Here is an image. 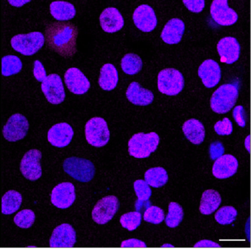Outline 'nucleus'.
Returning a JSON list of instances; mask_svg holds the SVG:
<instances>
[{"label": "nucleus", "instance_id": "nucleus-38", "mask_svg": "<svg viewBox=\"0 0 251 249\" xmlns=\"http://www.w3.org/2000/svg\"><path fill=\"white\" fill-rule=\"evenodd\" d=\"M214 130L219 136H229L233 132V124L227 118L219 121L214 125Z\"/></svg>", "mask_w": 251, "mask_h": 249}, {"label": "nucleus", "instance_id": "nucleus-39", "mask_svg": "<svg viewBox=\"0 0 251 249\" xmlns=\"http://www.w3.org/2000/svg\"><path fill=\"white\" fill-rule=\"evenodd\" d=\"M233 117L239 127H245L246 126V114L242 105H239L233 109Z\"/></svg>", "mask_w": 251, "mask_h": 249}, {"label": "nucleus", "instance_id": "nucleus-34", "mask_svg": "<svg viewBox=\"0 0 251 249\" xmlns=\"http://www.w3.org/2000/svg\"><path fill=\"white\" fill-rule=\"evenodd\" d=\"M237 210L233 206H225L220 208L215 214V219L221 225H228L236 220Z\"/></svg>", "mask_w": 251, "mask_h": 249}, {"label": "nucleus", "instance_id": "nucleus-10", "mask_svg": "<svg viewBox=\"0 0 251 249\" xmlns=\"http://www.w3.org/2000/svg\"><path fill=\"white\" fill-rule=\"evenodd\" d=\"M42 157V152L38 149H31L25 154L20 163V171L25 178L30 181H36L41 178Z\"/></svg>", "mask_w": 251, "mask_h": 249}, {"label": "nucleus", "instance_id": "nucleus-14", "mask_svg": "<svg viewBox=\"0 0 251 249\" xmlns=\"http://www.w3.org/2000/svg\"><path fill=\"white\" fill-rule=\"evenodd\" d=\"M75 243V230L69 224H63L57 226L50 239L51 248H73Z\"/></svg>", "mask_w": 251, "mask_h": 249}, {"label": "nucleus", "instance_id": "nucleus-44", "mask_svg": "<svg viewBox=\"0 0 251 249\" xmlns=\"http://www.w3.org/2000/svg\"><path fill=\"white\" fill-rule=\"evenodd\" d=\"M195 247H201V248H220V246L217 243H214V242L211 241V240H201V241L198 242L195 245Z\"/></svg>", "mask_w": 251, "mask_h": 249}, {"label": "nucleus", "instance_id": "nucleus-42", "mask_svg": "<svg viewBox=\"0 0 251 249\" xmlns=\"http://www.w3.org/2000/svg\"><path fill=\"white\" fill-rule=\"evenodd\" d=\"M210 153H211V158L215 159L219 158L220 155L224 153V148L223 145L220 142H215L211 145V149H210Z\"/></svg>", "mask_w": 251, "mask_h": 249}, {"label": "nucleus", "instance_id": "nucleus-28", "mask_svg": "<svg viewBox=\"0 0 251 249\" xmlns=\"http://www.w3.org/2000/svg\"><path fill=\"white\" fill-rule=\"evenodd\" d=\"M23 202L21 193L11 190L5 193L2 198L1 211L4 215H11L19 210Z\"/></svg>", "mask_w": 251, "mask_h": 249}, {"label": "nucleus", "instance_id": "nucleus-43", "mask_svg": "<svg viewBox=\"0 0 251 249\" xmlns=\"http://www.w3.org/2000/svg\"><path fill=\"white\" fill-rule=\"evenodd\" d=\"M121 247L123 248H145L146 244L143 241H141L136 239H130V240H125L122 243Z\"/></svg>", "mask_w": 251, "mask_h": 249}, {"label": "nucleus", "instance_id": "nucleus-32", "mask_svg": "<svg viewBox=\"0 0 251 249\" xmlns=\"http://www.w3.org/2000/svg\"><path fill=\"white\" fill-rule=\"evenodd\" d=\"M183 209L179 204L171 202L169 205V212L165 219L166 224L170 228H176L183 218Z\"/></svg>", "mask_w": 251, "mask_h": 249}, {"label": "nucleus", "instance_id": "nucleus-46", "mask_svg": "<svg viewBox=\"0 0 251 249\" xmlns=\"http://www.w3.org/2000/svg\"><path fill=\"white\" fill-rule=\"evenodd\" d=\"M245 146H246L247 149H248V152H250V136H248V137H247L246 140H245Z\"/></svg>", "mask_w": 251, "mask_h": 249}, {"label": "nucleus", "instance_id": "nucleus-29", "mask_svg": "<svg viewBox=\"0 0 251 249\" xmlns=\"http://www.w3.org/2000/svg\"><path fill=\"white\" fill-rule=\"evenodd\" d=\"M145 181L152 187H161L168 181L167 171L161 167L148 170L145 174Z\"/></svg>", "mask_w": 251, "mask_h": 249}, {"label": "nucleus", "instance_id": "nucleus-17", "mask_svg": "<svg viewBox=\"0 0 251 249\" xmlns=\"http://www.w3.org/2000/svg\"><path fill=\"white\" fill-rule=\"evenodd\" d=\"M64 80L69 90L75 94H84L90 89V82L79 68H69L64 74Z\"/></svg>", "mask_w": 251, "mask_h": 249}, {"label": "nucleus", "instance_id": "nucleus-5", "mask_svg": "<svg viewBox=\"0 0 251 249\" xmlns=\"http://www.w3.org/2000/svg\"><path fill=\"white\" fill-rule=\"evenodd\" d=\"M64 171L81 182H89L95 177V167L90 160L83 158H67L63 164Z\"/></svg>", "mask_w": 251, "mask_h": 249}, {"label": "nucleus", "instance_id": "nucleus-13", "mask_svg": "<svg viewBox=\"0 0 251 249\" xmlns=\"http://www.w3.org/2000/svg\"><path fill=\"white\" fill-rule=\"evenodd\" d=\"M210 14L214 22L222 26L233 25L238 20L237 14L229 8L227 0H214Z\"/></svg>", "mask_w": 251, "mask_h": 249}, {"label": "nucleus", "instance_id": "nucleus-23", "mask_svg": "<svg viewBox=\"0 0 251 249\" xmlns=\"http://www.w3.org/2000/svg\"><path fill=\"white\" fill-rule=\"evenodd\" d=\"M126 96L131 103L139 106L151 105L154 99L153 93L151 91L142 88L136 82H133L129 86L126 91Z\"/></svg>", "mask_w": 251, "mask_h": 249}, {"label": "nucleus", "instance_id": "nucleus-20", "mask_svg": "<svg viewBox=\"0 0 251 249\" xmlns=\"http://www.w3.org/2000/svg\"><path fill=\"white\" fill-rule=\"evenodd\" d=\"M198 75L202 80L204 86L208 89L215 87L221 79L220 66L213 60L204 61L198 69Z\"/></svg>", "mask_w": 251, "mask_h": 249}, {"label": "nucleus", "instance_id": "nucleus-2", "mask_svg": "<svg viewBox=\"0 0 251 249\" xmlns=\"http://www.w3.org/2000/svg\"><path fill=\"white\" fill-rule=\"evenodd\" d=\"M159 140V136L154 132L148 134L143 133L135 134L128 142L129 154L140 159L148 158L156 150Z\"/></svg>", "mask_w": 251, "mask_h": 249}, {"label": "nucleus", "instance_id": "nucleus-19", "mask_svg": "<svg viewBox=\"0 0 251 249\" xmlns=\"http://www.w3.org/2000/svg\"><path fill=\"white\" fill-rule=\"evenodd\" d=\"M238 165L237 159L233 155H222L214 162L212 168L213 175L220 180L229 178L236 174Z\"/></svg>", "mask_w": 251, "mask_h": 249}, {"label": "nucleus", "instance_id": "nucleus-18", "mask_svg": "<svg viewBox=\"0 0 251 249\" xmlns=\"http://www.w3.org/2000/svg\"><path fill=\"white\" fill-rule=\"evenodd\" d=\"M217 51L221 62L232 64L239 59L240 45L235 38H223L218 42Z\"/></svg>", "mask_w": 251, "mask_h": 249}, {"label": "nucleus", "instance_id": "nucleus-15", "mask_svg": "<svg viewBox=\"0 0 251 249\" xmlns=\"http://www.w3.org/2000/svg\"><path fill=\"white\" fill-rule=\"evenodd\" d=\"M74 136L73 127L67 123H59L52 126L48 133V141L58 148H64L71 143Z\"/></svg>", "mask_w": 251, "mask_h": 249}, {"label": "nucleus", "instance_id": "nucleus-3", "mask_svg": "<svg viewBox=\"0 0 251 249\" xmlns=\"http://www.w3.org/2000/svg\"><path fill=\"white\" fill-rule=\"evenodd\" d=\"M238 96L237 86L232 84L223 85L214 91L211 96V109L216 113H227L234 106Z\"/></svg>", "mask_w": 251, "mask_h": 249}, {"label": "nucleus", "instance_id": "nucleus-40", "mask_svg": "<svg viewBox=\"0 0 251 249\" xmlns=\"http://www.w3.org/2000/svg\"><path fill=\"white\" fill-rule=\"evenodd\" d=\"M183 4L189 11L193 13H201L205 7L204 0H197V1H190V0H183Z\"/></svg>", "mask_w": 251, "mask_h": 249}, {"label": "nucleus", "instance_id": "nucleus-33", "mask_svg": "<svg viewBox=\"0 0 251 249\" xmlns=\"http://www.w3.org/2000/svg\"><path fill=\"white\" fill-rule=\"evenodd\" d=\"M133 187L138 198L136 203V209L138 210L142 206V203L149 200L152 195V191L149 184L145 180H136L133 183Z\"/></svg>", "mask_w": 251, "mask_h": 249}, {"label": "nucleus", "instance_id": "nucleus-9", "mask_svg": "<svg viewBox=\"0 0 251 249\" xmlns=\"http://www.w3.org/2000/svg\"><path fill=\"white\" fill-rule=\"evenodd\" d=\"M120 208V202L114 196L102 198L95 205L92 210L94 221L100 225H104L114 218Z\"/></svg>", "mask_w": 251, "mask_h": 249}, {"label": "nucleus", "instance_id": "nucleus-37", "mask_svg": "<svg viewBox=\"0 0 251 249\" xmlns=\"http://www.w3.org/2000/svg\"><path fill=\"white\" fill-rule=\"evenodd\" d=\"M164 218H165V215H164V210L156 206H149L144 213V220L151 224H161Z\"/></svg>", "mask_w": 251, "mask_h": 249}, {"label": "nucleus", "instance_id": "nucleus-12", "mask_svg": "<svg viewBox=\"0 0 251 249\" xmlns=\"http://www.w3.org/2000/svg\"><path fill=\"white\" fill-rule=\"evenodd\" d=\"M75 199V188L71 182L60 183L54 187L51 193V202L59 209L70 207Z\"/></svg>", "mask_w": 251, "mask_h": 249}, {"label": "nucleus", "instance_id": "nucleus-7", "mask_svg": "<svg viewBox=\"0 0 251 249\" xmlns=\"http://www.w3.org/2000/svg\"><path fill=\"white\" fill-rule=\"evenodd\" d=\"M158 88L161 93L168 96H176L184 88L183 74L175 68H166L158 76Z\"/></svg>", "mask_w": 251, "mask_h": 249}, {"label": "nucleus", "instance_id": "nucleus-11", "mask_svg": "<svg viewBox=\"0 0 251 249\" xmlns=\"http://www.w3.org/2000/svg\"><path fill=\"white\" fill-rule=\"evenodd\" d=\"M42 90L47 100L52 105H59L65 100L64 85L58 74H51L47 77L42 82Z\"/></svg>", "mask_w": 251, "mask_h": 249}, {"label": "nucleus", "instance_id": "nucleus-26", "mask_svg": "<svg viewBox=\"0 0 251 249\" xmlns=\"http://www.w3.org/2000/svg\"><path fill=\"white\" fill-rule=\"evenodd\" d=\"M119 76L117 68L111 64H105L100 69L99 85L104 91L114 90L118 83Z\"/></svg>", "mask_w": 251, "mask_h": 249}, {"label": "nucleus", "instance_id": "nucleus-6", "mask_svg": "<svg viewBox=\"0 0 251 249\" xmlns=\"http://www.w3.org/2000/svg\"><path fill=\"white\" fill-rule=\"evenodd\" d=\"M85 135L89 144L95 147H102L110 140V131L106 121L102 118H91L85 126Z\"/></svg>", "mask_w": 251, "mask_h": 249}, {"label": "nucleus", "instance_id": "nucleus-47", "mask_svg": "<svg viewBox=\"0 0 251 249\" xmlns=\"http://www.w3.org/2000/svg\"><path fill=\"white\" fill-rule=\"evenodd\" d=\"M162 247H174V246H172V245L165 244L163 245Z\"/></svg>", "mask_w": 251, "mask_h": 249}, {"label": "nucleus", "instance_id": "nucleus-8", "mask_svg": "<svg viewBox=\"0 0 251 249\" xmlns=\"http://www.w3.org/2000/svg\"><path fill=\"white\" fill-rule=\"evenodd\" d=\"M28 121L25 116L20 113H15L10 117L2 129L4 137L9 142H17L23 140L28 133Z\"/></svg>", "mask_w": 251, "mask_h": 249}, {"label": "nucleus", "instance_id": "nucleus-45", "mask_svg": "<svg viewBox=\"0 0 251 249\" xmlns=\"http://www.w3.org/2000/svg\"><path fill=\"white\" fill-rule=\"evenodd\" d=\"M30 2V0H27V1H11V0H9V1H8V2H9L11 5L17 7V8H20V7L23 6V5Z\"/></svg>", "mask_w": 251, "mask_h": 249}, {"label": "nucleus", "instance_id": "nucleus-35", "mask_svg": "<svg viewBox=\"0 0 251 249\" xmlns=\"http://www.w3.org/2000/svg\"><path fill=\"white\" fill-rule=\"evenodd\" d=\"M14 219L17 226L22 228H29L34 224L36 215L31 209H23L15 215Z\"/></svg>", "mask_w": 251, "mask_h": 249}, {"label": "nucleus", "instance_id": "nucleus-16", "mask_svg": "<svg viewBox=\"0 0 251 249\" xmlns=\"http://www.w3.org/2000/svg\"><path fill=\"white\" fill-rule=\"evenodd\" d=\"M135 25L141 31H152L158 24L154 10L148 5H142L135 10L133 16Z\"/></svg>", "mask_w": 251, "mask_h": 249}, {"label": "nucleus", "instance_id": "nucleus-22", "mask_svg": "<svg viewBox=\"0 0 251 249\" xmlns=\"http://www.w3.org/2000/svg\"><path fill=\"white\" fill-rule=\"evenodd\" d=\"M184 30L185 24L182 20L172 19L163 29L161 39L168 45H177L181 41Z\"/></svg>", "mask_w": 251, "mask_h": 249}, {"label": "nucleus", "instance_id": "nucleus-24", "mask_svg": "<svg viewBox=\"0 0 251 249\" xmlns=\"http://www.w3.org/2000/svg\"><path fill=\"white\" fill-rule=\"evenodd\" d=\"M183 132L185 137L193 144H201L205 139L203 124L195 118L188 120L183 124Z\"/></svg>", "mask_w": 251, "mask_h": 249}, {"label": "nucleus", "instance_id": "nucleus-4", "mask_svg": "<svg viewBox=\"0 0 251 249\" xmlns=\"http://www.w3.org/2000/svg\"><path fill=\"white\" fill-rule=\"evenodd\" d=\"M45 42V36L41 32L17 35L11 41L13 49L25 56L35 55L43 47Z\"/></svg>", "mask_w": 251, "mask_h": 249}, {"label": "nucleus", "instance_id": "nucleus-36", "mask_svg": "<svg viewBox=\"0 0 251 249\" xmlns=\"http://www.w3.org/2000/svg\"><path fill=\"white\" fill-rule=\"evenodd\" d=\"M142 222V215L140 212H130L124 214L120 218V224L128 231H134Z\"/></svg>", "mask_w": 251, "mask_h": 249}, {"label": "nucleus", "instance_id": "nucleus-1", "mask_svg": "<svg viewBox=\"0 0 251 249\" xmlns=\"http://www.w3.org/2000/svg\"><path fill=\"white\" fill-rule=\"evenodd\" d=\"M78 30L71 23H53L45 30V39L51 50L64 58H71L77 52Z\"/></svg>", "mask_w": 251, "mask_h": 249}, {"label": "nucleus", "instance_id": "nucleus-30", "mask_svg": "<svg viewBox=\"0 0 251 249\" xmlns=\"http://www.w3.org/2000/svg\"><path fill=\"white\" fill-rule=\"evenodd\" d=\"M121 67L126 74L134 75L142 70V59L135 54H127L122 59Z\"/></svg>", "mask_w": 251, "mask_h": 249}, {"label": "nucleus", "instance_id": "nucleus-41", "mask_svg": "<svg viewBox=\"0 0 251 249\" xmlns=\"http://www.w3.org/2000/svg\"><path fill=\"white\" fill-rule=\"evenodd\" d=\"M33 75L39 82H43L48 77L43 64L39 61H35L33 63Z\"/></svg>", "mask_w": 251, "mask_h": 249}, {"label": "nucleus", "instance_id": "nucleus-21", "mask_svg": "<svg viewBox=\"0 0 251 249\" xmlns=\"http://www.w3.org/2000/svg\"><path fill=\"white\" fill-rule=\"evenodd\" d=\"M100 22L102 30L106 33H114L120 31L124 26V19L115 8L104 10L100 17Z\"/></svg>", "mask_w": 251, "mask_h": 249}, {"label": "nucleus", "instance_id": "nucleus-25", "mask_svg": "<svg viewBox=\"0 0 251 249\" xmlns=\"http://www.w3.org/2000/svg\"><path fill=\"white\" fill-rule=\"evenodd\" d=\"M51 15L58 21H69L73 20L76 15L74 5L64 1L52 2L50 6Z\"/></svg>", "mask_w": 251, "mask_h": 249}, {"label": "nucleus", "instance_id": "nucleus-27", "mask_svg": "<svg viewBox=\"0 0 251 249\" xmlns=\"http://www.w3.org/2000/svg\"><path fill=\"white\" fill-rule=\"evenodd\" d=\"M222 202L221 196L214 190H207L202 193L200 211L203 215H208L215 212Z\"/></svg>", "mask_w": 251, "mask_h": 249}, {"label": "nucleus", "instance_id": "nucleus-31", "mask_svg": "<svg viewBox=\"0 0 251 249\" xmlns=\"http://www.w3.org/2000/svg\"><path fill=\"white\" fill-rule=\"evenodd\" d=\"M23 68L21 60L15 55H7L2 58V74L10 77L18 74Z\"/></svg>", "mask_w": 251, "mask_h": 249}]
</instances>
